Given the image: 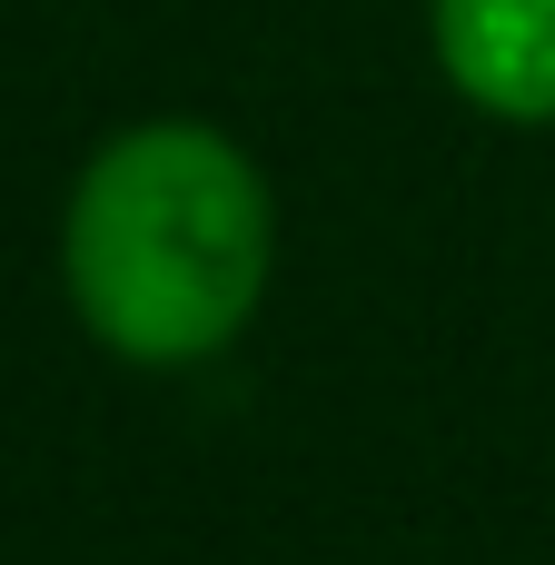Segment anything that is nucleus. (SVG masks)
I'll use <instances>...</instances> for the list:
<instances>
[{
    "label": "nucleus",
    "instance_id": "1",
    "mask_svg": "<svg viewBox=\"0 0 555 565\" xmlns=\"http://www.w3.org/2000/svg\"><path fill=\"white\" fill-rule=\"evenodd\" d=\"M278 268V199L218 119H139L89 149L60 209L70 318L119 367H209Z\"/></svg>",
    "mask_w": 555,
    "mask_h": 565
},
{
    "label": "nucleus",
    "instance_id": "2",
    "mask_svg": "<svg viewBox=\"0 0 555 565\" xmlns=\"http://www.w3.org/2000/svg\"><path fill=\"white\" fill-rule=\"evenodd\" d=\"M427 40L467 109L555 129V0H427Z\"/></svg>",
    "mask_w": 555,
    "mask_h": 565
}]
</instances>
